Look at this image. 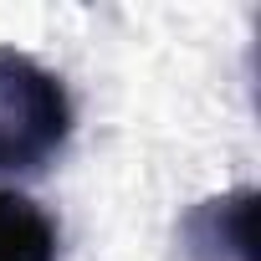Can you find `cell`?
<instances>
[{"label": "cell", "instance_id": "obj_1", "mask_svg": "<svg viewBox=\"0 0 261 261\" xmlns=\"http://www.w3.org/2000/svg\"><path fill=\"white\" fill-rule=\"evenodd\" d=\"M72 92L36 57L0 46V179L51 169L72 139Z\"/></svg>", "mask_w": 261, "mask_h": 261}, {"label": "cell", "instance_id": "obj_2", "mask_svg": "<svg viewBox=\"0 0 261 261\" xmlns=\"http://www.w3.org/2000/svg\"><path fill=\"white\" fill-rule=\"evenodd\" d=\"M256 200L251 185L195 200L174 225L179 261H256Z\"/></svg>", "mask_w": 261, "mask_h": 261}, {"label": "cell", "instance_id": "obj_3", "mask_svg": "<svg viewBox=\"0 0 261 261\" xmlns=\"http://www.w3.org/2000/svg\"><path fill=\"white\" fill-rule=\"evenodd\" d=\"M62 225L21 190H0V261H57Z\"/></svg>", "mask_w": 261, "mask_h": 261}]
</instances>
